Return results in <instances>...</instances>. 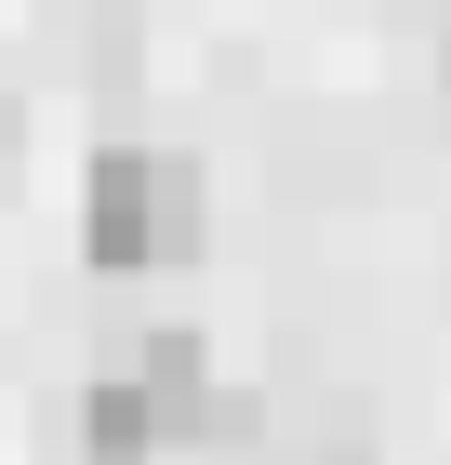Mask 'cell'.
Masks as SVG:
<instances>
[{
	"label": "cell",
	"instance_id": "obj_2",
	"mask_svg": "<svg viewBox=\"0 0 451 465\" xmlns=\"http://www.w3.org/2000/svg\"><path fill=\"white\" fill-rule=\"evenodd\" d=\"M80 465H160V412H146L133 372H106V386H80Z\"/></svg>",
	"mask_w": 451,
	"mask_h": 465
},
{
	"label": "cell",
	"instance_id": "obj_1",
	"mask_svg": "<svg viewBox=\"0 0 451 465\" xmlns=\"http://www.w3.org/2000/svg\"><path fill=\"white\" fill-rule=\"evenodd\" d=\"M200 226H212V186L173 146H106L93 186H80V252L93 266H186Z\"/></svg>",
	"mask_w": 451,
	"mask_h": 465
},
{
	"label": "cell",
	"instance_id": "obj_3",
	"mask_svg": "<svg viewBox=\"0 0 451 465\" xmlns=\"http://www.w3.org/2000/svg\"><path fill=\"white\" fill-rule=\"evenodd\" d=\"M438 80H451V40H438Z\"/></svg>",
	"mask_w": 451,
	"mask_h": 465
}]
</instances>
